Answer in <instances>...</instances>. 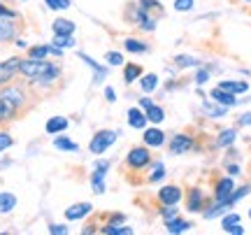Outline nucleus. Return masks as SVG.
Returning a JSON list of instances; mask_svg holds the SVG:
<instances>
[{
  "label": "nucleus",
  "mask_w": 251,
  "mask_h": 235,
  "mask_svg": "<svg viewBox=\"0 0 251 235\" xmlns=\"http://www.w3.org/2000/svg\"><path fill=\"white\" fill-rule=\"evenodd\" d=\"M235 137H237V131H235V128H228V131H224L221 135L216 137V147H228V145H233Z\"/></svg>",
  "instance_id": "b1692460"
},
{
  "label": "nucleus",
  "mask_w": 251,
  "mask_h": 235,
  "mask_svg": "<svg viewBox=\"0 0 251 235\" xmlns=\"http://www.w3.org/2000/svg\"><path fill=\"white\" fill-rule=\"evenodd\" d=\"M19 68H21V58L19 56H12L7 61H0V89L14 81V77L19 75Z\"/></svg>",
  "instance_id": "20e7f679"
},
{
  "label": "nucleus",
  "mask_w": 251,
  "mask_h": 235,
  "mask_svg": "<svg viewBox=\"0 0 251 235\" xmlns=\"http://www.w3.org/2000/svg\"><path fill=\"white\" fill-rule=\"evenodd\" d=\"M49 233H54V235H65V233H68V228H65V226H58V224H54V226H49Z\"/></svg>",
  "instance_id": "37998d69"
},
{
  "label": "nucleus",
  "mask_w": 251,
  "mask_h": 235,
  "mask_svg": "<svg viewBox=\"0 0 251 235\" xmlns=\"http://www.w3.org/2000/svg\"><path fill=\"white\" fill-rule=\"evenodd\" d=\"M251 124V114H242V119H240V126H249Z\"/></svg>",
  "instance_id": "49530a36"
},
{
  "label": "nucleus",
  "mask_w": 251,
  "mask_h": 235,
  "mask_svg": "<svg viewBox=\"0 0 251 235\" xmlns=\"http://www.w3.org/2000/svg\"><path fill=\"white\" fill-rule=\"evenodd\" d=\"M165 228H168V233H184V231L191 228V224L179 217H175V219H170V221H165Z\"/></svg>",
  "instance_id": "412c9836"
},
{
  "label": "nucleus",
  "mask_w": 251,
  "mask_h": 235,
  "mask_svg": "<svg viewBox=\"0 0 251 235\" xmlns=\"http://www.w3.org/2000/svg\"><path fill=\"white\" fill-rule=\"evenodd\" d=\"M79 58H81V61H86V63H89L91 68H93V70H96V81H98L100 77H102V75H105V68H100V65L96 63V61H93V58H89V56H86V54H79Z\"/></svg>",
  "instance_id": "7c9ffc66"
},
{
  "label": "nucleus",
  "mask_w": 251,
  "mask_h": 235,
  "mask_svg": "<svg viewBox=\"0 0 251 235\" xmlns=\"http://www.w3.org/2000/svg\"><path fill=\"white\" fill-rule=\"evenodd\" d=\"M228 172H230V175H237V172H240V168H237V165H230V168H228Z\"/></svg>",
  "instance_id": "09e8293b"
},
{
  "label": "nucleus",
  "mask_w": 251,
  "mask_h": 235,
  "mask_svg": "<svg viewBox=\"0 0 251 235\" xmlns=\"http://www.w3.org/2000/svg\"><path fill=\"white\" fill-rule=\"evenodd\" d=\"M105 93H107V100H109V103H114V100H117V98H114V91H112V89H107Z\"/></svg>",
  "instance_id": "de8ad7c7"
},
{
  "label": "nucleus",
  "mask_w": 251,
  "mask_h": 235,
  "mask_svg": "<svg viewBox=\"0 0 251 235\" xmlns=\"http://www.w3.org/2000/svg\"><path fill=\"white\" fill-rule=\"evenodd\" d=\"M230 193H233V180L230 177H224V180L216 182V203H228Z\"/></svg>",
  "instance_id": "9d476101"
},
{
  "label": "nucleus",
  "mask_w": 251,
  "mask_h": 235,
  "mask_svg": "<svg viewBox=\"0 0 251 235\" xmlns=\"http://www.w3.org/2000/svg\"><path fill=\"white\" fill-rule=\"evenodd\" d=\"M247 193H249V186H242V189H237V193H230V198H228V203L233 205V203H237L240 198H244Z\"/></svg>",
  "instance_id": "e433bc0d"
},
{
  "label": "nucleus",
  "mask_w": 251,
  "mask_h": 235,
  "mask_svg": "<svg viewBox=\"0 0 251 235\" xmlns=\"http://www.w3.org/2000/svg\"><path fill=\"white\" fill-rule=\"evenodd\" d=\"M205 81H207V73L205 70H200V73L196 75V84H205Z\"/></svg>",
  "instance_id": "a18cd8bd"
},
{
  "label": "nucleus",
  "mask_w": 251,
  "mask_h": 235,
  "mask_svg": "<svg viewBox=\"0 0 251 235\" xmlns=\"http://www.w3.org/2000/svg\"><path fill=\"white\" fill-rule=\"evenodd\" d=\"M149 163H151V154H149V149H144V147H135V149H130V154L126 156L128 170H142Z\"/></svg>",
  "instance_id": "39448f33"
},
{
  "label": "nucleus",
  "mask_w": 251,
  "mask_h": 235,
  "mask_svg": "<svg viewBox=\"0 0 251 235\" xmlns=\"http://www.w3.org/2000/svg\"><path fill=\"white\" fill-rule=\"evenodd\" d=\"M0 17H9V19H17V12L14 9H9V7H5L2 2H0Z\"/></svg>",
  "instance_id": "79ce46f5"
},
{
  "label": "nucleus",
  "mask_w": 251,
  "mask_h": 235,
  "mask_svg": "<svg viewBox=\"0 0 251 235\" xmlns=\"http://www.w3.org/2000/svg\"><path fill=\"white\" fill-rule=\"evenodd\" d=\"M219 89L230 91V93H244V91L249 89V84H247V81H221Z\"/></svg>",
  "instance_id": "4be33fe9"
},
{
  "label": "nucleus",
  "mask_w": 251,
  "mask_h": 235,
  "mask_svg": "<svg viewBox=\"0 0 251 235\" xmlns=\"http://www.w3.org/2000/svg\"><path fill=\"white\" fill-rule=\"evenodd\" d=\"M177 65H181V68H186V65H200V61L188 58V56H177Z\"/></svg>",
  "instance_id": "ea45409f"
},
{
  "label": "nucleus",
  "mask_w": 251,
  "mask_h": 235,
  "mask_svg": "<svg viewBox=\"0 0 251 235\" xmlns=\"http://www.w3.org/2000/svg\"><path fill=\"white\" fill-rule=\"evenodd\" d=\"M193 147V140L188 135H175V140L170 142V154H184Z\"/></svg>",
  "instance_id": "f8f14e48"
},
{
  "label": "nucleus",
  "mask_w": 251,
  "mask_h": 235,
  "mask_svg": "<svg viewBox=\"0 0 251 235\" xmlns=\"http://www.w3.org/2000/svg\"><path fill=\"white\" fill-rule=\"evenodd\" d=\"M114 140H117V133H114V131H98L89 145L91 154H105L109 147L114 145Z\"/></svg>",
  "instance_id": "7ed1b4c3"
},
{
  "label": "nucleus",
  "mask_w": 251,
  "mask_h": 235,
  "mask_svg": "<svg viewBox=\"0 0 251 235\" xmlns=\"http://www.w3.org/2000/svg\"><path fill=\"white\" fill-rule=\"evenodd\" d=\"M233 224H240V217H237V214H228V217L221 221V228L226 231V228H230Z\"/></svg>",
  "instance_id": "58836bf2"
},
{
  "label": "nucleus",
  "mask_w": 251,
  "mask_h": 235,
  "mask_svg": "<svg viewBox=\"0 0 251 235\" xmlns=\"http://www.w3.org/2000/svg\"><path fill=\"white\" fill-rule=\"evenodd\" d=\"M19 73L35 86H49L61 79V65L49 63V61H35V58H26V61L21 58Z\"/></svg>",
  "instance_id": "f03ea898"
},
{
  "label": "nucleus",
  "mask_w": 251,
  "mask_h": 235,
  "mask_svg": "<svg viewBox=\"0 0 251 235\" xmlns=\"http://www.w3.org/2000/svg\"><path fill=\"white\" fill-rule=\"evenodd\" d=\"M102 233H105V235H121V233L130 235L133 231H130V228H126V226H114V224H107V226L102 228Z\"/></svg>",
  "instance_id": "c85d7f7f"
},
{
  "label": "nucleus",
  "mask_w": 251,
  "mask_h": 235,
  "mask_svg": "<svg viewBox=\"0 0 251 235\" xmlns=\"http://www.w3.org/2000/svg\"><path fill=\"white\" fill-rule=\"evenodd\" d=\"M137 7L153 19H156V14H163V5H158L156 0H142V2H137Z\"/></svg>",
  "instance_id": "6ab92c4d"
},
{
  "label": "nucleus",
  "mask_w": 251,
  "mask_h": 235,
  "mask_svg": "<svg viewBox=\"0 0 251 235\" xmlns=\"http://www.w3.org/2000/svg\"><path fill=\"white\" fill-rule=\"evenodd\" d=\"M51 28H54V35H72L75 33V24L70 19H56Z\"/></svg>",
  "instance_id": "f3484780"
},
{
  "label": "nucleus",
  "mask_w": 251,
  "mask_h": 235,
  "mask_svg": "<svg viewBox=\"0 0 251 235\" xmlns=\"http://www.w3.org/2000/svg\"><path fill=\"white\" fill-rule=\"evenodd\" d=\"M140 107L144 109L147 119H149V121H153V124H161L163 119H165V112H163V107L153 105L149 98H140Z\"/></svg>",
  "instance_id": "423d86ee"
},
{
  "label": "nucleus",
  "mask_w": 251,
  "mask_h": 235,
  "mask_svg": "<svg viewBox=\"0 0 251 235\" xmlns=\"http://www.w3.org/2000/svg\"><path fill=\"white\" fill-rule=\"evenodd\" d=\"M49 54L61 56V49L54 45H37V47H30V49H28V58H35V61H45Z\"/></svg>",
  "instance_id": "6e6552de"
},
{
  "label": "nucleus",
  "mask_w": 251,
  "mask_h": 235,
  "mask_svg": "<svg viewBox=\"0 0 251 235\" xmlns=\"http://www.w3.org/2000/svg\"><path fill=\"white\" fill-rule=\"evenodd\" d=\"M142 77V68L140 65H135V63H128L124 68V79L130 84V81H135V79H140Z\"/></svg>",
  "instance_id": "5701e85b"
},
{
  "label": "nucleus",
  "mask_w": 251,
  "mask_h": 235,
  "mask_svg": "<svg viewBox=\"0 0 251 235\" xmlns=\"http://www.w3.org/2000/svg\"><path fill=\"white\" fill-rule=\"evenodd\" d=\"M54 145H56V149H63V152H77V145L70 142V140H65V137H56Z\"/></svg>",
  "instance_id": "c756f323"
},
{
  "label": "nucleus",
  "mask_w": 251,
  "mask_h": 235,
  "mask_svg": "<svg viewBox=\"0 0 251 235\" xmlns=\"http://www.w3.org/2000/svg\"><path fill=\"white\" fill-rule=\"evenodd\" d=\"M193 7V0H175V9L177 12H188Z\"/></svg>",
  "instance_id": "c9c22d12"
},
{
  "label": "nucleus",
  "mask_w": 251,
  "mask_h": 235,
  "mask_svg": "<svg viewBox=\"0 0 251 235\" xmlns=\"http://www.w3.org/2000/svg\"><path fill=\"white\" fill-rule=\"evenodd\" d=\"M226 233H235V235H242L244 233V228L240 226V224H233L230 228H226Z\"/></svg>",
  "instance_id": "c03bdc74"
},
{
  "label": "nucleus",
  "mask_w": 251,
  "mask_h": 235,
  "mask_svg": "<svg viewBox=\"0 0 251 235\" xmlns=\"http://www.w3.org/2000/svg\"><path fill=\"white\" fill-rule=\"evenodd\" d=\"M212 98H214L219 105H224V107H233V105H237V98H235V93L219 89V86L212 91Z\"/></svg>",
  "instance_id": "ddd939ff"
},
{
  "label": "nucleus",
  "mask_w": 251,
  "mask_h": 235,
  "mask_svg": "<svg viewBox=\"0 0 251 235\" xmlns=\"http://www.w3.org/2000/svg\"><path fill=\"white\" fill-rule=\"evenodd\" d=\"M28 109V96L24 86L7 84L0 91V124H9L21 117V112Z\"/></svg>",
  "instance_id": "f257e3e1"
},
{
  "label": "nucleus",
  "mask_w": 251,
  "mask_h": 235,
  "mask_svg": "<svg viewBox=\"0 0 251 235\" xmlns=\"http://www.w3.org/2000/svg\"><path fill=\"white\" fill-rule=\"evenodd\" d=\"M109 168L107 161H100L98 165H96V172H93V177H91V184H93V193H105V182H102V177H105V170Z\"/></svg>",
  "instance_id": "1a4fd4ad"
},
{
  "label": "nucleus",
  "mask_w": 251,
  "mask_h": 235,
  "mask_svg": "<svg viewBox=\"0 0 251 235\" xmlns=\"http://www.w3.org/2000/svg\"><path fill=\"white\" fill-rule=\"evenodd\" d=\"M249 217H251V212H249Z\"/></svg>",
  "instance_id": "3c124183"
},
{
  "label": "nucleus",
  "mask_w": 251,
  "mask_h": 235,
  "mask_svg": "<svg viewBox=\"0 0 251 235\" xmlns=\"http://www.w3.org/2000/svg\"><path fill=\"white\" fill-rule=\"evenodd\" d=\"M202 203H205V198H202V191L200 189H193L188 193V209H191V212H200V209H202Z\"/></svg>",
  "instance_id": "a211bd4d"
},
{
  "label": "nucleus",
  "mask_w": 251,
  "mask_h": 235,
  "mask_svg": "<svg viewBox=\"0 0 251 235\" xmlns=\"http://www.w3.org/2000/svg\"><path fill=\"white\" fill-rule=\"evenodd\" d=\"M144 142L149 147H161L165 142V133L158 131V128H149L147 133H144Z\"/></svg>",
  "instance_id": "dca6fc26"
},
{
  "label": "nucleus",
  "mask_w": 251,
  "mask_h": 235,
  "mask_svg": "<svg viewBox=\"0 0 251 235\" xmlns=\"http://www.w3.org/2000/svg\"><path fill=\"white\" fill-rule=\"evenodd\" d=\"M205 109L209 112V114H212V117H224V114H226V107H224V105H221V107H212V105L207 103Z\"/></svg>",
  "instance_id": "a19ab883"
},
{
  "label": "nucleus",
  "mask_w": 251,
  "mask_h": 235,
  "mask_svg": "<svg viewBox=\"0 0 251 235\" xmlns=\"http://www.w3.org/2000/svg\"><path fill=\"white\" fill-rule=\"evenodd\" d=\"M19 33V26L14 19L9 17H0V42H9V40H14Z\"/></svg>",
  "instance_id": "0eeeda50"
},
{
  "label": "nucleus",
  "mask_w": 251,
  "mask_h": 235,
  "mask_svg": "<svg viewBox=\"0 0 251 235\" xmlns=\"http://www.w3.org/2000/svg\"><path fill=\"white\" fill-rule=\"evenodd\" d=\"M54 47H58V49L75 47V37L72 35H54Z\"/></svg>",
  "instance_id": "cd10ccee"
},
{
  "label": "nucleus",
  "mask_w": 251,
  "mask_h": 235,
  "mask_svg": "<svg viewBox=\"0 0 251 235\" xmlns=\"http://www.w3.org/2000/svg\"><path fill=\"white\" fill-rule=\"evenodd\" d=\"M163 177H165V168L158 163V165L153 168V172L149 175V182H158V180H163Z\"/></svg>",
  "instance_id": "473e14b6"
},
{
  "label": "nucleus",
  "mask_w": 251,
  "mask_h": 235,
  "mask_svg": "<svg viewBox=\"0 0 251 235\" xmlns=\"http://www.w3.org/2000/svg\"><path fill=\"white\" fill-rule=\"evenodd\" d=\"M47 133L49 135H56V133H63L65 128H68V119L65 117H51L49 121H47Z\"/></svg>",
  "instance_id": "2eb2a0df"
},
{
  "label": "nucleus",
  "mask_w": 251,
  "mask_h": 235,
  "mask_svg": "<svg viewBox=\"0 0 251 235\" xmlns=\"http://www.w3.org/2000/svg\"><path fill=\"white\" fill-rule=\"evenodd\" d=\"M17 205V198L12 193H0V212H12Z\"/></svg>",
  "instance_id": "393cba45"
},
{
  "label": "nucleus",
  "mask_w": 251,
  "mask_h": 235,
  "mask_svg": "<svg viewBox=\"0 0 251 235\" xmlns=\"http://www.w3.org/2000/svg\"><path fill=\"white\" fill-rule=\"evenodd\" d=\"M247 2H251V0H247Z\"/></svg>",
  "instance_id": "8fccbe9b"
},
{
  "label": "nucleus",
  "mask_w": 251,
  "mask_h": 235,
  "mask_svg": "<svg viewBox=\"0 0 251 235\" xmlns=\"http://www.w3.org/2000/svg\"><path fill=\"white\" fill-rule=\"evenodd\" d=\"M91 203H77V205H72V208L65 209V219H70V221H75V219H81V217H86L91 212Z\"/></svg>",
  "instance_id": "4468645a"
},
{
  "label": "nucleus",
  "mask_w": 251,
  "mask_h": 235,
  "mask_svg": "<svg viewBox=\"0 0 251 235\" xmlns=\"http://www.w3.org/2000/svg\"><path fill=\"white\" fill-rule=\"evenodd\" d=\"M126 49L133 52V54H142V52H147V45L140 42V40H135V37H128L126 40Z\"/></svg>",
  "instance_id": "a878e982"
},
{
  "label": "nucleus",
  "mask_w": 251,
  "mask_h": 235,
  "mask_svg": "<svg viewBox=\"0 0 251 235\" xmlns=\"http://www.w3.org/2000/svg\"><path fill=\"white\" fill-rule=\"evenodd\" d=\"M128 124L133 128H144L147 126V114H144L142 109H130L128 112Z\"/></svg>",
  "instance_id": "aec40b11"
},
{
  "label": "nucleus",
  "mask_w": 251,
  "mask_h": 235,
  "mask_svg": "<svg viewBox=\"0 0 251 235\" xmlns=\"http://www.w3.org/2000/svg\"><path fill=\"white\" fill-rule=\"evenodd\" d=\"M163 214V221H170V219H175V217H179V212L172 208V205H165V209L161 212Z\"/></svg>",
  "instance_id": "f704fd0d"
},
{
  "label": "nucleus",
  "mask_w": 251,
  "mask_h": 235,
  "mask_svg": "<svg viewBox=\"0 0 251 235\" xmlns=\"http://www.w3.org/2000/svg\"><path fill=\"white\" fill-rule=\"evenodd\" d=\"M140 81H142V91H144V93H151V91L156 89V84H158V77H156V75H144Z\"/></svg>",
  "instance_id": "bb28decb"
},
{
  "label": "nucleus",
  "mask_w": 251,
  "mask_h": 235,
  "mask_svg": "<svg viewBox=\"0 0 251 235\" xmlns=\"http://www.w3.org/2000/svg\"><path fill=\"white\" fill-rule=\"evenodd\" d=\"M158 200L163 205H175L181 200V189L179 186H163L161 193H158Z\"/></svg>",
  "instance_id": "9b49d317"
},
{
  "label": "nucleus",
  "mask_w": 251,
  "mask_h": 235,
  "mask_svg": "<svg viewBox=\"0 0 251 235\" xmlns=\"http://www.w3.org/2000/svg\"><path fill=\"white\" fill-rule=\"evenodd\" d=\"M47 2V7H51V9H68L70 7V0H45Z\"/></svg>",
  "instance_id": "2f4dec72"
},
{
  "label": "nucleus",
  "mask_w": 251,
  "mask_h": 235,
  "mask_svg": "<svg viewBox=\"0 0 251 235\" xmlns=\"http://www.w3.org/2000/svg\"><path fill=\"white\" fill-rule=\"evenodd\" d=\"M105 61H107L109 65H121V63H124V56L117 54V52H109V54L105 56Z\"/></svg>",
  "instance_id": "72a5a7b5"
},
{
  "label": "nucleus",
  "mask_w": 251,
  "mask_h": 235,
  "mask_svg": "<svg viewBox=\"0 0 251 235\" xmlns=\"http://www.w3.org/2000/svg\"><path fill=\"white\" fill-rule=\"evenodd\" d=\"M14 145V140H12V135H7V133H0V152H5L7 147Z\"/></svg>",
  "instance_id": "4c0bfd02"
}]
</instances>
